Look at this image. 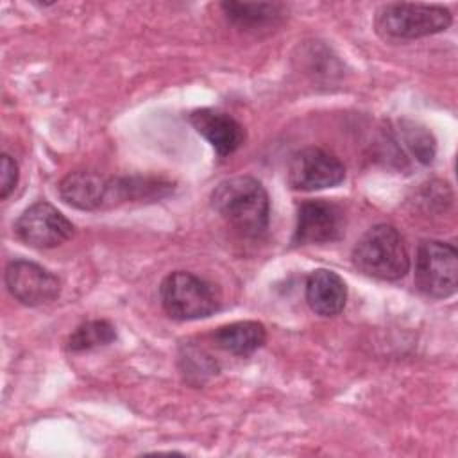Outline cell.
<instances>
[{
    "mask_svg": "<svg viewBox=\"0 0 458 458\" xmlns=\"http://www.w3.org/2000/svg\"><path fill=\"white\" fill-rule=\"evenodd\" d=\"M351 259L358 272L381 281H397L410 270L404 242L390 224H377L365 231L356 242Z\"/></svg>",
    "mask_w": 458,
    "mask_h": 458,
    "instance_id": "obj_3",
    "label": "cell"
},
{
    "mask_svg": "<svg viewBox=\"0 0 458 458\" xmlns=\"http://www.w3.org/2000/svg\"><path fill=\"white\" fill-rule=\"evenodd\" d=\"M415 284L431 299H447L458 286L456 247L438 240H424L415 256Z\"/></svg>",
    "mask_w": 458,
    "mask_h": 458,
    "instance_id": "obj_6",
    "label": "cell"
},
{
    "mask_svg": "<svg viewBox=\"0 0 458 458\" xmlns=\"http://www.w3.org/2000/svg\"><path fill=\"white\" fill-rule=\"evenodd\" d=\"M306 301L317 315L335 317L345 306L347 286L336 272L329 268H317L308 276Z\"/></svg>",
    "mask_w": 458,
    "mask_h": 458,
    "instance_id": "obj_12",
    "label": "cell"
},
{
    "mask_svg": "<svg viewBox=\"0 0 458 458\" xmlns=\"http://www.w3.org/2000/svg\"><path fill=\"white\" fill-rule=\"evenodd\" d=\"M286 175L293 190L315 191L340 184L345 179V166L335 154L318 147H306L290 157Z\"/></svg>",
    "mask_w": 458,
    "mask_h": 458,
    "instance_id": "obj_7",
    "label": "cell"
},
{
    "mask_svg": "<svg viewBox=\"0 0 458 458\" xmlns=\"http://www.w3.org/2000/svg\"><path fill=\"white\" fill-rule=\"evenodd\" d=\"M4 279L9 293L30 308L52 302L61 292L59 279L45 267L29 259L9 261Z\"/></svg>",
    "mask_w": 458,
    "mask_h": 458,
    "instance_id": "obj_9",
    "label": "cell"
},
{
    "mask_svg": "<svg viewBox=\"0 0 458 458\" xmlns=\"http://www.w3.org/2000/svg\"><path fill=\"white\" fill-rule=\"evenodd\" d=\"M73 224L50 202L29 206L14 222L16 236L29 247L52 249L73 236Z\"/></svg>",
    "mask_w": 458,
    "mask_h": 458,
    "instance_id": "obj_8",
    "label": "cell"
},
{
    "mask_svg": "<svg viewBox=\"0 0 458 458\" xmlns=\"http://www.w3.org/2000/svg\"><path fill=\"white\" fill-rule=\"evenodd\" d=\"M401 140L411 150V154L417 157V161H420L422 165L433 163L437 145H435L433 134L426 127L419 125L417 122L403 120L401 122Z\"/></svg>",
    "mask_w": 458,
    "mask_h": 458,
    "instance_id": "obj_16",
    "label": "cell"
},
{
    "mask_svg": "<svg viewBox=\"0 0 458 458\" xmlns=\"http://www.w3.org/2000/svg\"><path fill=\"white\" fill-rule=\"evenodd\" d=\"M211 208L245 238H259L268 229L270 200L263 184L250 175L224 179L211 191Z\"/></svg>",
    "mask_w": 458,
    "mask_h": 458,
    "instance_id": "obj_2",
    "label": "cell"
},
{
    "mask_svg": "<svg viewBox=\"0 0 458 458\" xmlns=\"http://www.w3.org/2000/svg\"><path fill=\"white\" fill-rule=\"evenodd\" d=\"M161 306L174 320L206 318L220 310V293L206 279L177 270L168 274L159 286Z\"/></svg>",
    "mask_w": 458,
    "mask_h": 458,
    "instance_id": "obj_5",
    "label": "cell"
},
{
    "mask_svg": "<svg viewBox=\"0 0 458 458\" xmlns=\"http://www.w3.org/2000/svg\"><path fill=\"white\" fill-rule=\"evenodd\" d=\"M188 120L220 157L231 156L245 141L243 125L227 113L211 107H202L191 111Z\"/></svg>",
    "mask_w": 458,
    "mask_h": 458,
    "instance_id": "obj_11",
    "label": "cell"
},
{
    "mask_svg": "<svg viewBox=\"0 0 458 458\" xmlns=\"http://www.w3.org/2000/svg\"><path fill=\"white\" fill-rule=\"evenodd\" d=\"M453 23V14L444 5L394 2L377 9L374 27L385 39L406 41L445 30Z\"/></svg>",
    "mask_w": 458,
    "mask_h": 458,
    "instance_id": "obj_4",
    "label": "cell"
},
{
    "mask_svg": "<svg viewBox=\"0 0 458 458\" xmlns=\"http://www.w3.org/2000/svg\"><path fill=\"white\" fill-rule=\"evenodd\" d=\"M181 361L184 363L182 370L190 379L195 377L202 383L208 376L216 374V363L200 349H186V354L181 356Z\"/></svg>",
    "mask_w": 458,
    "mask_h": 458,
    "instance_id": "obj_17",
    "label": "cell"
},
{
    "mask_svg": "<svg viewBox=\"0 0 458 458\" xmlns=\"http://www.w3.org/2000/svg\"><path fill=\"white\" fill-rule=\"evenodd\" d=\"M225 18L242 30H259L274 27L284 14V5L276 2H224L220 4Z\"/></svg>",
    "mask_w": 458,
    "mask_h": 458,
    "instance_id": "obj_14",
    "label": "cell"
},
{
    "mask_svg": "<svg viewBox=\"0 0 458 458\" xmlns=\"http://www.w3.org/2000/svg\"><path fill=\"white\" fill-rule=\"evenodd\" d=\"M116 338L114 326L107 320H88L81 324L66 340V351L82 352L95 347H104Z\"/></svg>",
    "mask_w": 458,
    "mask_h": 458,
    "instance_id": "obj_15",
    "label": "cell"
},
{
    "mask_svg": "<svg viewBox=\"0 0 458 458\" xmlns=\"http://www.w3.org/2000/svg\"><path fill=\"white\" fill-rule=\"evenodd\" d=\"M267 340V329L256 320H238L218 327L213 333V342L225 352L234 356H249L258 351Z\"/></svg>",
    "mask_w": 458,
    "mask_h": 458,
    "instance_id": "obj_13",
    "label": "cell"
},
{
    "mask_svg": "<svg viewBox=\"0 0 458 458\" xmlns=\"http://www.w3.org/2000/svg\"><path fill=\"white\" fill-rule=\"evenodd\" d=\"M345 231L344 209L329 200H306L297 209L293 245L329 243L342 238Z\"/></svg>",
    "mask_w": 458,
    "mask_h": 458,
    "instance_id": "obj_10",
    "label": "cell"
},
{
    "mask_svg": "<svg viewBox=\"0 0 458 458\" xmlns=\"http://www.w3.org/2000/svg\"><path fill=\"white\" fill-rule=\"evenodd\" d=\"M61 199L81 211H98L122 202L161 199L172 184L150 177H107L93 170H77L59 182Z\"/></svg>",
    "mask_w": 458,
    "mask_h": 458,
    "instance_id": "obj_1",
    "label": "cell"
},
{
    "mask_svg": "<svg viewBox=\"0 0 458 458\" xmlns=\"http://www.w3.org/2000/svg\"><path fill=\"white\" fill-rule=\"evenodd\" d=\"M0 170H2V181H0V199H7L11 195V191L16 188V182H18V165L16 161L9 156V154H2V165H0Z\"/></svg>",
    "mask_w": 458,
    "mask_h": 458,
    "instance_id": "obj_18",
    "label": "cell"
}]
</instances>
